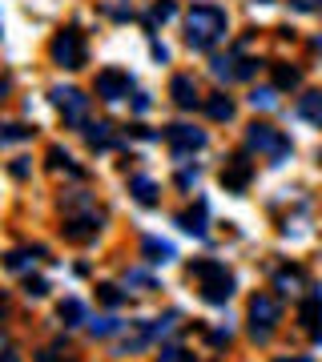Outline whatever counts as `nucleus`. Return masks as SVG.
Listing matches in <instances>:
<instances>
[{"label": "nucleus", "instance_id": "obj_30", "mask_svg": "<svg viewBox=\"0 0 322 362\" xmlns=\"http://www.w3.org/2000/svg\"><path fill=\"white\" fill-rule=\"evenodd\" d=\"M149 330H154V342H157V338H169L173 330H178V314H166V318H154V322H149Z\"/></svg>", "mask_w": 322, "mask_h": 362}, {"label": "nucleus", "instance_id": "obj_5", "mask_svg": "<svg viewBox=\"0 0 322 362\" xmlns=\"http://www.w3.org/2000/svg\"><path fill=\"white\" fill-rule=\"evenodd\" d=\"M49 57H52V65H61V69H81L85 65V37H81V28H61L57 37H52L49 45Z\"/></svg>", "mask_w": 322, "mask_h": 362}, {"label": "nucleus", "instance_id": "obj_33", "mask_svg": "<svg viewBox=\"0 0 322 362\" xmlns=\"http://www.w3.org/2000/svg\"><path fill=\"white\" fill-rule=\"evenodd\" d=\"M157 362H193V354H190L185 346H161Z\"/></svg>", "mask_w": 322, "mask_h": 362}, {"label": "nucleus", "instance_id": "obj_1", "mask_svg": "<svg viewBox=\"0 0 322 362\" xmlns=\"http://www.w3.org/2000/svg\"><path fill=\"white\" fill-rule=\"evenodd\" d=\"M226 28H230L226 8H218V4H193L185 13V45L193 52H206L226 37Z\"/></svg>", "mask_w": 322, "mask_h": 362}, {"label": "nucleus", "instance_id": "obj_31", "mask_svg": "<svg viewBox=\"0 0 322 362\" xmlns=\"http://www.w3.org/2000/svg\"><path fill=\"white\" fill-rule=\"evenodd\" d=\"M25 137H33V129H28V125H21V121H8V125H4V133H0V141H4V145L25 141Z\"/></svg>", "mask_w": 322, "mask_h": 362}, {"label": "nucleus", "instance_id": "obj_18", "mask_svg": "<svg viewBox=\"0 0 322 362\" xmlns=\"http://www.w3.org/2000/svg\"><path fill=\"white\" fill-rule=\"evenodd\" d=\"M129 194H133V202L137 206H145V209H154L157 202H161V189H157V181H149V177H129Z\"/></svg>", "mask_w": 322, "mask_h": 362}, {"label": "nucleus", "instance_id": "obj_35", "mask_svg": "<svg viewBox=\"0 0 322 362\" xmlns=\"http://www.w3.org/2000/svg\"><path fill=\"white\" fill-rule=\"evenodd\" d=\"M37 362H73V358H64L61 346H45V350H37Z\"/></svg>", "mask_w": 322, "mask_h": 362}, {"label": "nucleus", "instance_id": "obj_19", "mask_svg": "<svg viewBox=\"0 0 322 362\" xmlns=\"http://www.w3.org/2000/svg\"><path fill=\"white\" fill-rule=\"evenodd\" d=\"M302 282H306L302 266H282V270L274 274V290H278V294H298Z\"/></svg>", "mask_w": 322, "mask_h": 362}, {"label": "nucleus", "instance_id": "obj_28", "mask_svg": "<svg viewBox=\"0 0 322 362\" xmlns=\"http://www.w3.org/2000/svg\"><path fill=\"white\" fill-rule=\"evenodd\" d=\"M278 93H282V89H274V85H262V89L250 93V105H254V109H274V105H278Z\"/></svg>", "mask_w": 322, "mask_h": 362}, {"label": "nucleus", "instance_id": "obj_9", "mask_svg": "<svg viewBox=\"0 0 322 362\" xmlns=\"http://www.w3.org/2000/svg\"><path fill=\"white\" fill-rule=\"evenodd\" d=\"M166 145H169V153L178 157V161H185L190 153L206 149V133L193 129V125H166Z\"/></svg>", "mask_w": 322, "mask_h": 362}, {"label": "nucleus", "instance_id": "obj_32", "mask_svg": "<svg viewBox=\"0 0 322 362\" xmlns=\"http://www.w3.org/2000/svg\"><path fill=\"white\" fill-rule=\"evenodd\" d=\"M125 286H137V294H149V290H157L154 278H149V274H142V270H129V274H125Z\"/></svg>", "mask_w": 322, "mask_h": 362}, {"label": "nucleus", "instance_id": "obj_26", "mask_svg": "<svg viewBox=\"0 0 322 362\" xmlns=\"http://www.w3.org/2000/svg\"><path fill=\"white\" fill-rule=\"evenodd\" d=\"M61 209H64V218H73V214H85V209H93V197L89 194H64L61 197Z\"/></svg>", "mask_w": 322, "mask_h": 362}, {"label": "nucleus", "instance_id": "obj_42", "mask_svg": "<svg viewBox=\"0 0 322 362\" xmlns=\"http://www.w3.org/2000/svg\"><path fill=\"white\" fill-rule=\"evenodd\" d=\"M154 57H157V61H169V49H166V45H157V40H154Z\"/></svg>", "mask_w": 322, "mask_h": 362}, {"label": "nucleus", "instance_id": "obj_43", "mask_svg": "<svg viewBox=\"0 0 322 362\" xmlns=\"http://www.w3.org/2000/svg\"><path fill=\"white\" fill-rule=\"evenodd\" d=\"M4 362H21V358H16V346H13V342L4 346Z\"/></svg>", "mask_w": 322, "mask_h": 362}, {"label": "nucleus", "instance_id": "obj_47", "mask_svg": "<svg viewBox=\"0 0 322 362\" xmlns=\"http://www.w3.org/2000/svg\"><path fill=\"white\" fill-rule=\"evenodd\" d=\"M318 161H322V153H318Z\"/></svg>", "mask_w": 322, "mask_h": 362}, {"label": "nucleus", "instance_id": "obj_17", "mask_svg": "<svg viewBox=\"0 0 322 362\" xmlns=\"http://www.w3.org/2000/svg\"><path fill=\"white\" fill-rule=\"evenodd\" d=\"M85 141H89V149H113L117 133H113L109 121H89V125H85Z\"/></svg>", "mask_w": 322, "mask_h": 362}, {"label": "nucleus", "instance_id": "obj_41", "mask_svg": "<svg viewBox=\"0 0 322 362\" xmlns=\"http://www.w3.org/2000/svg\"><path fill=\"white\" fill-rule=\"evenodd\" d=\"M209 342H214V346H226V342H230V330H214V334H209Z\"/></svg>", "mask_w": 322, "mask_h": 362}, {"label": "nucleus", "instance_id": "obj_12", "mask_svg": "<svg viewBox=\"0 0 322 362\" xmlns=\"http://www.w3.org/2000/svg\"><path fill=\"white\" fill-rule=\"evenodd\" d=\"M298 322L310 338H322V290H310L298 306Z\"/></svg>", "mask_w": 322, "mask_h": 362}, {"label": "nucleus", "instance_id": "obj_46", "mask_svg": "<svg viewBox=\"0 0 322 362\" xmlns=\"http://www.w3.org/2000/svg\"><path fill=\"white\" fill-rule=\"evenodd\" d=\"M258 4H274V0H258Z\"/></svg>", "mask_w": 322, "mask_h": 362}, {"label": "nucleus", "instance_id": "obj_38", "mask_svg": "<svg viewBox=\"0 0 322 362\" xmlns=\"http://www.w3.org/2000/svg\"><path fill=\"white\" fill-rule=\"evenodd\" d=\"M193 181H197V165H193V169H181V173H178V185H181V189H190Z\"/></svg>", "mask_w": 322, "mask_h": 362}, {"label": "nucleus", "instance_id": "obj_34", "mask_svg": "<svg viewBox=\"0 0 322 362\" xmlns=\"http://www.w3.org/2000/svg\"><path fill=\"white\" fill-rule=\"evenodd\" d=\"M25 294H28V298H45V294H49V282H45V278H28V282H25Z\"/></svg>", "mask_w": 322, "mask_h": 362}, {"label": "nucleus", "instance_id": "obj_24", "mask_svg": "<svg viewBox=\"0 0 322 362\" xmlns=\"http://www.w3.org/2000/svg\"><path fill=\"white\" fill-rule=\"evenodd\" d=\"M173 16H178V4H173V0H154V8H149V16H145V28L166 25V21H173Z\"/></svg>", "mask_w": 322, "mask_h": 362}, {"label": "nucleus", "instance_id": "obj_45", "mask_svg": "<svg viewBox=\"0 0 322 362\" xmlns=\"http://www.w3.org/2000/svg\"><path fill=\"white\" fill-rule=\"evenodd\" d=\"M314 49H318V52H322V37H318V40H314Z\"/></svg>", "mask_w": 322, "mask_h": 362}, {"label": "nucleus", "instance_id": "obj_39", "mask_svg": "<svg viewBox=\"0 0 322 362\" xmlns=\"http://www.w3.org/2000/svg\"><path fill=\"white\" fill-rule=\"evenodd\" d=\"M8 169H13V177H28V157H16Z\"/></svg>", "mask_w": 322, "mask_h": 362}, {"label": "nucleus", "instance_id": "obj_23", "mask_svg": "<svg viewBox=\"0 0 322 362\" xmlns=\"http://www.w3.org/2000/svg\"><path fill=\"white\" fill-rule=\"evenodd\" d=\"M57 318H61L64 326H81V322H89V314H85V306H81L77 298H64L61 306H57Z\"/></svg>", "mask_w": 322, "mask_h": 362}, {"label": "nucleus", "instance_id": "obj_40", "mask_svg": "<svg viewBox=\"0 0 322 362\" xmlns=\"http://www.w3.org/2000/svg\"><path fill=\"white\" fill-rule=\"evenodd\" d=\"M133 109H137V113H145V109H149V93H137V97H133Z\"/></svg>", "mask_w": 322, "mask_h": 362}, {"label": "nucleus", "instance_id": "obj_10", "mask_svg": "<svg viewBox=\"0 0 322 362\" xmlns=\"http://www.w3.org/2000/svg\"><path fill=\"white\" fill-rule=\"evenodd\" d=\"M250 181H254V161L246 153H234L230 161L222 165V185H226V194H246Z\"/></svg>", "mask_w": 322, "mask_h": 362}, {"label": "nucleus", "instance_id": "obj_21", "mask_svg": "<svg viewBox=\"0 0 322 362\" xmlns=\"http://www.w3.org/2000/svg\"><path fill=\"white\" fill-rule=\"evenodd\" d=\"M298 117H302V121H310L314 129H322V89L306 93V97L298 101Z\"/></svg>", "mask_w": 322, "mask_h": 362}, {"label": "nucleus", "instance_id": "obj_22", "mask_svg": "<svg viewBox=\"0 0 322 362\" xmlns=\"http://www.w3.org/2000/svg\"><path fill=\"white\" fill-rule=\"evenodd\" d=\"M270 73H274V89H298V85H302V69H294V65H282V61H278V65H270Z\"/></svg>", "mask_w": 322, "mask_h": 362}, {"label": "nucleus", "instance_id": "obj_3", "mask_svg": "<svg viewBox=\"0 0 322 362\" xmlns=\"http://www.w3.org/2000/svg\"><path fill=\"white\" fill-rule=\"evenodd\" d=\"M246 149H254V153H266V157H270V165H282L286 157L294 153L290 137H286L282 129L266 125V121H254V125L246 129Z\"/></svg>", "mask_w": 322, "mask_h": 362}, {"label": "nucleus", "instance_id": "obj_6", "mask_svg": "<svg viewBox=\"0 0 322 362\" xmlns=\"http://www.w3.org/2000/svg\"><path fill=\"white\" fill-rule=\"evenodd\" d=\"M49 97H52V105L61 109V117L73 125V129H85V125H89V97H85L81 89H73V85H57Z\"/></svg>", "mask_w": 322, "mask_h": 362}, {"label": "nucleus", "instance_id": "obj_16", "mask_svg": "<svg viewBox=\"0 0 322 362\" xmlns=\"http://www.w3.org/2000/svg\"><path fill=\"white\" fill-rule=\"evenodd\" d=\"M142 254L149 266H166V262L178 258V250H173V242H161V238H142Z\"/></svg>", "mask_w": 322, "mask_h": 362}, {"label": "nucleus", "instance_id": "obj_11", "mask_svg": "<svg viewBox=\"0 0 322 362\" xmlns=\"http://www.w3.org/2000/svg\"><path fill=\"white\" fill-rule=\"evenodd\" d=\"M133 93V77H129L125 69H101L97 73V97L101 101H121Z\"/></svg>", "mask_w": 322, "mask_h": 362}, {"label": "nucleus", "instance_id": "obj_4", "mask_svg": "<svg viewBox=\"0 0 322 362\" xmlns=\"http://www.w3.org/2000/svg\"><path fill=\"white\" fill-rule=\"evenodd\" d=\"M278 322H282L278 298L274 294H254L250 298V338H254V342H270Z\"/></svg>", "mask_w": 322, "mask_h": 362}, {"label": "nucleus", "instance_id": "obj_36", "mask_svg": "<svg viewBox=\"0 0 322 362\" xmlns=\"http://www.w3.org/2000/svg\"><path fill=\"white\" fill-rule=\"evenodd\" d=\"M105 13L117 16V21H133V8H125V4H105Z\"/></svg>", "mask_w": 322, "mask_h": 362}, {"label": "nucleus", "instance_id": "obj_37", "mask_svg": "<svg viewBox=\"0 0 322 362\" xmlns=\"http://www.w3.org/2000/svg\"><path fill=\"white\" fill-rule=\"evenodd\" d=\"M298 13H322V0H290Z\"/></svg>", "mask_w": 322, "mask_h": 362}, {"label": "nucleus", "instance_id": "obj_44", "mask_svg": "<svg viewBox=\"0 0 322 362\" xmlns=\"http://www.w3.org/2000/svg\"><path fill=\"white\" fill-rule=\"evenodd\" d=\"M278 362H310L306 354H294V358H278Z\"/></svg>", "mask_w": 322, "mask_h": 362}, {"label": "nucleus", "instance_id": "obj_15", "mask_svg": "<svg viewBox=\"0 0 322 362\" xmlns=\"http://www.w3.org/2000/svg\"><path fill=\"white\" fill-rule=\"evenodd\" d=\"M169 97H173V105H178V109H197V105H202L193 77H173V81H169Z\"/></svg>", "mask_w": 322, "mask_h": 362}, {"label": "nucleus", "instance_id": "obj_14", "mask_svg": "<svg viewBox=\"0 0 322 362\" xmlns=\"http://www.w3.org/2000/svg\"><path fill=\"white\" fill-rule=\"evenodd\" d=\"M206 221H209V206L202 202V197L193 202V209L178 214V226H181L185 233H190V238H206Z\"/></svg>", "mask_w": 322, "mask_h": 362}, {"label": "nucleus", "instance_id": "obj_8", "mask_svg": "<svg viewBox=\"0 0 322 362\" xmlns=\"http://www.w3.org/2000/svg\"><path fill=\"white\" fill-rule=\"evenodd\" d=\"M254 73H258V61H250V57H209V77L222 81V85L250 81Z\"/></svg>", "mask_w": 322, "mask_h": 362}, {"label": "nucleus", "instance_id": "obj_25", "mask_svg": "<svg viewBox=\"0 0 322 362\" xmlns=\"http://www.w3.org/2000/svg\"><path fill=\"white\" fill-rule=\"evenodd\" d=\"M206 113L214 117V121H234V101L226 97V93H214L206 101Z\"/></svg>", "mask_w": 322, "mask_h": 362}, {"label": "nucleus", "instance_id": "obj_27", "mask_svg": "<svg viewBox=\"0 0 322 362\" xmlns=\"http://www.w3.org/2000/svg\"><path fill=\"white\" fill-rule=\"evenodd\" d=\"M121 318H113V314H105V318H93L89 322V334L93 338H109V334H117V330H121Z\"/></svg>", "mask_w": 322, "mask_h": 362}, {"label": "nucleus", "instance_id": "obj_13", "mask_svg": "<svg viewBox=\"0 0 322 362\" xmlns=\"http://www.w3.org/2000/svg\"><path fill=\"white\" fill-rule=\"evenodd\" d=\"M45 258H49V250H45V246L8 250V254H4V270H8V274H25V270H33L37 262H45Z\"/></svg>", "mask_w": 322, "mask_h": 362}, {"label": "nucleus", "instance_id": "obj_20", "mask_svg": "<svg viewBox=\"0 0 322 362\" xmlns=\"http://www.w3.org/2000/svg\"><path fill=\"white\" fill-rule=\"evenodd\" d=\"M49 169H52V173H69V177H77V181L85 177V169H81L73 157L64 153L61 145H52V149H49Z\"/></svg>", "mask_w": 322, "mask_h": 362}, {"label": "nucleus", "instance_id": "obj_29", "mask_svg": "<svg viewBox=\"0 0 322 362\" xmlns=\"http://www.w3.org/2000/svg\"><path fill=\"white\" fill-rule=\"evenodd\" d=\"M97 298H101L109 310H117V306H121L129 294H121V286H113V282H101V286H97Z\"/></svg>", "mask_w": 322, "mask_h": 362}, {"label": "nucleus", "instance_id": "obj_7", "mask_svg": "<svg viewBox=\"0 0 322 362\" xmlns=\"http://www.w3.org/2000/svg\"><path fill=\"white\" fill-rule=\"evenodd\" d=\"M64 242H73V246H85V242H97V233L105 230V214L97 209H85V214H73V218H64Z\"/></svg>", "mask_w": 322, "mask_h": 362}, {"label": "nucleus", "instance_id": "obj_2", "mask_svg": "<svg viewBox=\"0 0 322 362\" xmlns=\"http://www.w3.org/2000/svg\"><path fill=\"white\" fill-rule=\"evenodd\" d=\"M190 278L197 282V294H202V302H209V306H226L234 298V274L226 270V262H218V258L190 262Z\"/></svg>", "mask_w": 322, "mask_h": 362}]
</instances>
